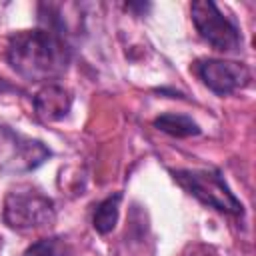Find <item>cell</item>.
<instances>
[{
    "mask_svg": "<svg viewBox=\"0 0 256 256\" xmlns=\"http://www.w3.org/2000/svg\"><path fill=\"white\" fill-rule=\"evenodd\" d=\"M70 106H72L70 92L56 82L44 84L34 94V108L42 120H48V122L60 120L70 112Z\"/></svg>",
    "mask_w": 256,
    "mask_h": 256,
    "instance_id": "cell-7",
    "label": "cell"
},
{
    "mask_svg": "<svg viewBox=\"0 0 256 256\" xmlns=\"http://www.w3.org/2000/svg\"><path fill=\"white\" fill-rule=\"evenodd\" d=\"M194 74L218 96H228L250 84V70L242 62L218 60V58H200L192 64Z\"/></svg>",
    "mask_w": 256,
    "mask_h": 256,
    "instance_id": "cell-6",
    "label": "cell"
},
{
    "mask_svg": "<svg viewBox=\"0 0 256 256\" xmlns=\"http://www.w3.org/2000/svg\"><path fill=\"white\" fill-rule=\"evenodd\" d=\"M50 148L36 138L24 136L6 124H0V172L26 174L50 158Z\"/></svg>",
    "mask_w": 256,
    "mask_h": 256,
    "instance_id": "cell-4",
    "label": "cell"
},
{
    "mask_svg": "<svg viewBox=\"0 0 256 256\" xmlns=\"http://www.w3.org/2000/svg\"><path fill=\"white\" fill-rule=\"evenodd\" d=\"M154 126L160 132H164L168 136H174V138H188V136H198L200 134V126L184 114H172V112L160 114L158 118H154Z\"/></svg>",
    "mask_w": 256,
    "mask_h": 256,
    "instance_id": "cell-8",
    "label": "cell"
},
{
    "mask_svg": "<svg viewBox=\"0 0 256 256\" xmlns=\"http://www.w3.org/2000/svg\"><path fill=\"white\" fill-rule=\"evenodd\" d=\"M174 180L204 206L222 214L242 216L244 206L228 188L224 176L218 170H172Z\"/></svg>",
    "mask_w": 256,
    "mask_h": 256,
    "instance_id": "cell-3",
    "label": "cell"
},
{
    "mask_svg": "<svg viewBox=\"0 0 256 256\" xmlns=\"http://www.w3.org/2000/svg\"><path fill=\"white\" fill-rule=\"evenodd\" d=\"M120 200H122V192H114L108 198H104L92 216V226L96 232L100 234H108L114 230L116 222H118V212H120Z\"/></svg>",
    "mask_w": 256,
    "mask_h": 256,
    "instance_id": "cell-9",
    "label": "cell"
},
{
    "mask_svg": "<svg viewBox=\"0 0 256 256\" xmlns=\"http://www.w3.org/2000/svg\"><path fill=\"white\" fill-rule=\"evenodd\" d=\"M70 58L72 52L64 34L50 28L14 32L6 44L10 68L28 82L52 84L68 70Z\"/></svg>",
    "mask_w": 256,
    "mask_h": 256,
    "instance_id": "cell-1",
    "label": "cell"
},
{
    "mask_svg": "<svg viewBox=\"0 0 256 256\" xmlns=\"http://www.w3.org/2000/svg\"><path fill=\"white\" fill-rule=\"evenodd\" d=\"M192 22L204 42H208L214 50L232 52L242 44V36L238 26L220 12V8L212 0H196L190 6Z\"/></svg>",
    "mask_w": 256,
    "mask_h": 256,
    "instance_id": "cell-5",
    "label": "cell"
},
{
    "mask_svg": "<svg viewBox=\"0 0 256 256\" xmlns=\"http://www.w3.org/2000/svg\"><path fill=\"white\" fill-rule=\"evenodd\" d=\"M66 252H68V244L64 242V238L52 236V238H42L30 244L24 256H66Z\"/></svg>",
    "mask_w": 256,
    "mask_h": 256,
    "instance_id": "cell-10",
    "label": "cell"
},
{
    "mask_svg": "<svg viewBox=\"0 0 256 256\" xmlns=\"http://www.w3.org/2000/svg\"><path fill=\"white\" fill-rule=\"evenodd\" d=\"M4 222L12 230H36L56 220L52 198L32 186L12 188L4 198Z\"/></svg>",
    "mask_w": 256,
    "mask_h": 256,
    "instance_id": "cell-2",
    "label": "cell"
}]
</instances>
